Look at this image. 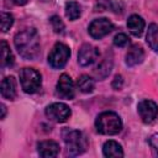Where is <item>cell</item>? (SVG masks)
Segmentation results:
<instances>
[{"label": "cell", "mask_w": 158, "mask_h": 158, "mask_svg": "<svg viewBox=\"0 0 158 158\" xmlns=\"http://www.w3.org/2000/svg\"><path fill=\"white\" fill-rule=\"evenodd\" d=\"M14 43L19 54L25 59H35L40 54V35L33 27L17 32Z\"/></svg>", "instance_id": "obj_1"}, {"label": "cell", "mask_w": 158, "mask_h": 158, "mask_svg": "<svg viewBox=\"0 0 158 158\" xmlns=\"http://www.w3.org/2000/svg\"><path fill=\"white\" fill-rule=\"evenodd\" d=\"M95 127L99 133L112 136V135H117L122 130V121L116 112L105 111L96 117Z\"/></svg>", "instance_id": "obj_2"}, {"label": "cell", "mask_w": 158, "mask_h": 158, "mask_svg": "<svg viewBox=\"0 0 158 158\" xmlns=\"http://www.w3.org/2000/svg\"><path fill=\"white\" fill-rule=\"evenodd\" d=\"M62 137L70 156H79L84 153L88 148V139L85 135L78 130L64 128Z\"/></svg>", "instance_id": "obj_3"}, {"label": "cell", "mask_w": 158, "mask_h": 158, "mask_svg": "<svg viewBox=\"0 0 158 158\" xmlns=\"http://www.w3.org/2000/svg\"><path fill=\"white\" fill-rule=\"evenodd\" d=\"M20 83L22 90L27 94H35L41 89V74L33 68H23L20 72Z\"/></svg>", "instance_id": "obj_4"}, {"label": "cell", "mask_w": 158, "mask_h": 158, "mask_svg": "<svg viewBox=\"0 0 158 158\" xmlns=\"http://www.w3.org/2000/svg\"><path fill=\"white\" fill-rule=\"evenodd\" d=\"M70 57V49L67 44L64 43H56L52 48V51L49 52L48 54V63L52 68H56V69H60L63 68L68 59Z\"/></svg>", "instance_id": "obj_5"}, {"label": "cell", "mask_w": 158, "mask_h": 158, "mask_svg": "<svg viewBox=\"0 0 158 158\" xmlns=\"http://www.w3.org/2000/svg\"><path fill=\"white\" fill-rule=\"evenodd\" d=\"M44 112H46L47 118H49L51 121L58 122V123L65 122L72 115L69 106L65 105L64 102H53L46 107Z\"/></svg>", "instance_id": "obj_6"}, {"label": "cell", "mask_w": 158, "mask_h": 158, "mask_svg": "<svg viewBox=\"0 0 158 158\" xmlns=\"http://www.w3.org/2000/svg\"><path fill=\"white\" fill-rule=\"evenodd\" d=\"M112 30H114V23L106 17L95 19L89 25V35L94 40H101L102 37L107 36Z\"/></svg>", "instance_id": "obj_7"}, {"label": "cell", "mask_w": 158, "mask_h": 158, "mask_svg": "<svg viewBox=\"0 0 158 158\" xmlns=\"http://www.w3.org/2000/svg\"><path fill=\"white\" fill-rule=\"evenodd\" d=\"M137 111L144 123H152L158 116V105L153 100L144 99L138 102Z\"/></svg>", "instance_id": "obj_8"}, {"label": "cell", "mask_w": 158, "mask_h": 158, "mask_svg": "<svg viewBox=\"0 0 158 158\" xmlns=\"http://www.w3.org/2000/svg\"><path fill=\"white\" fill-rule=\"evenodd\" d=\"M57 95L59 98L67 99V100H72L75 95V88H74V83L72 80V78L68 74H62L57 81Z\"/></svg>", "instance_id": "obj_9"}, {"label": "cell", "mask_w": 158, "mask_h": 158, "mask_svg": "<svg viewBox=\"0 0 158 158\" xmlns=\"http://www.w3.org/2000/svg\"><path fill=\"white\" fill-rule=\"evenodd\" d=\"M98 57H99V49L93 44L85 43L80 47L78 52V63L81 67H88L93 64L98 59Z\"/></svg>", "instance_id": "obj_10"}, {"label": "cell", "mask_w": 158, "mask_h": 158, "mask_svg": "<svg viewBox=\"0 0 158 158\" xmlns=\"http://www.w3.org/2000/svg\"><path fill=\"white\" fill-rule=\"evenodd\" d=\"M38 154L43 158H53L59 153V146L54 141H42L37 144Z\"/></svg>", "instance_id": "obj_11"}, {"label": "cell", "mask_w": 158, "mask_h": 158, "mask_svg": "<svg viewBox=\"0 0 158 158\" xmlns=\"http://www.w3.org/2000/svg\"><path fill=\"white\" fill-rule=\"evenodd\" d=\"M144 59V51L139 44H133L126 53V64L128 67H135L142 63Z\"/></svg>", "instance_id": "obj_12"}, {"label": "cell", "mask_w": 158, "mask_h": 158, "mask_svg": "<svg viewBox=\"0 0 158 158\" xmlns=\"http://www.w3.org/2000/svg\"><path fill=\"white\" fill-rule=\"evenodd\" d=\"M16 80L14 77H6L1 81V95L7 100H14L16 98Z\"/></svg>", "instance_id": "obj_13"}, {"label": "cell", "mask_w": 158, "mask_h": 158, "mask_svg": "<svg viewBox=\"0 0 158 158\" xmlns=\"http://www.w3.org/2000/svg\"><path fill=\"white\" fill-rule=\"evenodd\" d=\"M102 153L107 158H120L123 157V149L116 141H106L102 146Z\"/></svg>", "instance_id": "obj_14"}, {"label": "cell", "mask_w": 158, "mask_h": 158, "mask_svg": "<svg viewBox=\"0 0 158 158\" xmlns=\"http://www.w3.org/2000/svg\"><path fill=\"white\" fill-rule=\"evenodd\" d=\"M144 26H146L144 20L138 15H131L127 20V27H128L130 32L136 37H139L143 33Z\"/></svg>", "instance_id": "obj_15"}, {"label": "cell", "mask_w": 158, "mask_h": 158, "mask_svg": "<svg viewBox=\"0 0 158 158\" xmlns=\"http://www.w3.org/2000/svg\"><path fill=\"white\" fill-rule=\"evenodd\" d=\"M111 68H112V60L110 58H105L101 63H99V65L94 69V75L96 79L99 80H102L105 79L110 72H111Z\"/></svg>", "instance_id": "obj_16"}, {"label": "cell", "mask_w": 158, "mask_h": 158, "mask_svg": "<svg viewBox=\"0 0 158 158\" xmlns=\"http://www.w3.org/2000/svg\"><path fill=\"white\" fill-rule=\"evenodd\" d=\"M77 86H78V89H79L81 93L89 94V93H91V91L94 90L95 83H94V79H93L91 77L84 74V75H80V77L78 78V80H77Z\"/></svg>", "instance_id": "obj_17"}, {"label": "cell", "mask_w": 158, "mask_h": 158, "mask_svg": "<svg viewBox=\"0 0 158 158\" xmlns=\"http://www.w3.org/2000/svg\"><path fill=\"white\" fill-rule=\"evenodd\" d=\"M147 43L154 52L158 53V25L157 23L149 25L148 32H147Z\"/></svg>", "instance_id": "obj_18"}, {"label": "cell", "mask_w": 158, "mask_h": 158, "mask_svg": "<svg viewBox=\"0 0 158 158\" xmlns=\"http://www.w3.org/2000/svg\"><path fill=\"white\" fill-rule=\"evenodd\" d=\"M1 48H2V54H1V67L6 68V67H11L14 64V54L9 47V44L6 43V41H1Z\"/></svg>", "instance_id": "obj_19"}, {"label": "cell", "mask_w": 158, "mask_h": 158, "mask_svg": "<svg viewBox=\"0 0 158 158\" xmlns=\"http://www.w3.org/2000/svg\"><path fill=\"white\" fill-rule=\"evenodd\" d=\"M80 12H81L80 5H79L77 1H68V2L65 4V16H67L70 21L77 20V19L80 16Z\"/></svg>", "instance_id": "obj_20"}, {"label": "cell", "mask_w": 158, "mask_h": 158, "mask_svg": "<svg viewBox=\"0 0 158 158\" xmlns=\"http://www.w3.org/2000/svg\"><path fill=\"white\" fill-rule=\"evenodd\" d=\"M14 23V17L11 14L2 11L1 12V31L2 32H7L10 30V27Z\"/></svg>", "instance_id": "obj_21"}, {"label": "cell", "mask_w": 158, "mask_h": 158, "mask_svg": "<svg viewBox=\"0 0 158 158\" xmlns=\"http://www.w3.org/2000/svg\"><path fill=\"white\" fill-rule=\"evenodd\" d=\"M49 22H51L52 28H53V31H54L56 33H63V32H64V23H63V21L60 20L59 16L53 15V16L49 19Z\"/></svg>", "instance_id": "obj_22"}, {"label": "cell", "mask_w": 158, "mask_h": 158, "mask_svg": "<svg viewBox=\"0 0 158 158\" xmlns=\"http://www.w3.org/2000/svg\"><path fill=\"white\" fill-rule=\"evenodd\" d=\"M130 43V38L125 33H117L114 37V44L117 47H125Z\"/></svg>", "instance_id": "obj_23"}, {"label": "cell", "mask_w": 158, "mask_h": 158, "mask_svg": "<svg viewBox=\"0 0 158 158\" xmlns=\"http://www.w3.org/2000/svg\"><path fill=\"white\" fill-rule=\"evenodd\" d=\"M148 143H149L152 151L158 156V133L152 135V136L148 138Z\"/></svg>", "instance_id": "obj_24"}, {"label": "cell", "mask_w": 158, "mask_h": 158, "mask_svg": "<svg viewBox=\"0 0 158 158\" xmlns=\"http://www.w3.org/2000/svg\"><path fill=\"white\" fill-rule=\"evenodd\" d=\"M122 84H123V79H122V77H121V75H116L115 79H114V81H112V88L116 89V90H118V89H121Z\"/></svg>", "instance_id": "obj_25"}, {"label": "cell", "mask_w": 158, "mask_h": 158, "mask_svg": "<svg viewBox=\"0 0 158 158\" xmlns=\"http://www.w3.org/2000/svg\"><path fill=\"white\" fill-rule=\"evenodd\" d=\"M27 1H28V0H12V2H14L15 5H17V6H22V5H25Z\"/></svg>", "instance_id": "obj_26"}, {"label": "cell", "mask_w": 158, "mask_h": 158, "mask_svg": "<svg viewBox=\"0 0 158 158\" xmlns=\"http://www.w3.org/2000/svg\"><path fill=\"white\" fill-rule=\"evenodd\" d=\"M1 111H2V114H1V118H4L5 115H6V106H5L4 104L1 105Z\"/></svg>", "instance_id": "obj_27"}]
</instances>
